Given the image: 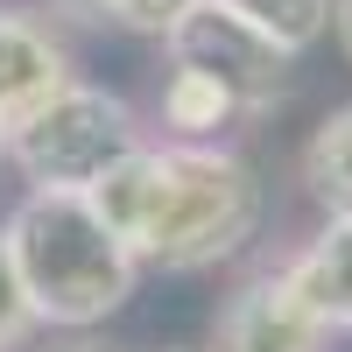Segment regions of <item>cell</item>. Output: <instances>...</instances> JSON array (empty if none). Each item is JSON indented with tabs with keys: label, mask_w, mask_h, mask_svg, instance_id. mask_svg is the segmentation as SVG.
Wrapping results in <instances>:
<instances>
[{
	"label": "cell",
	"mask_w": 352,
	"mask_h": 352,
	"mask_svg": "<svg viewBox=\"0 0 352 352\" xmlns=\"http://www.w3.org/2000/svg\"><path fill=\"white\" fill-rule=\"evenodd\" d=\"M56 14L64 21H92V28H113V8H120V0H50Z\"/></svg>",
	"instance_id": "cell-13"
},
{
	"label": "cell",
	"mask_w": 352,
	"mask_h": 352,
	"mask_svg": "<svg viewBox=\"0 0 352 352\" xmlns=\"http://www.w3.org/2000/svg\"><path fill=\"white\" fill-rule=\"evenodd\" d=\"M141 141H148V127L120 92L71 78L43 106H28L14 127H0V162H14L28 190H92Z\"/></svg>",
	"instance_id": "cell-3"
},
{
	"label": "cell",
	"mask_w": 352,
	"mask_h": 352,
	"mask_svg": "<svg viewBox=\"0 0 352 352\" xmlns=\"http://www.w3.org/2000/svg\"><path fill=\"white\" fill-rule=\"evenodd\" d=\"M28 331H36V317H28L21 289H14V268H8V254H0V352H14Z\"/></svg>",
	"instance_id": "cell-12"
},
{
	"label": "cell",
	"mask_w": 352,
	"mask_h": 352,
	"mask_svg": "<svg viewBox=\"0 0 352 352\" xmlns=\"http://www.w3.org/2000/svg\"><path fill=\"white\" fill-rule=\"evenodd\" d=\"M56 85H71L64 36L28 8H0V127H14L28 106H43Z\"/></svg>",
	"instance_id": "cell-6"
},
{
	"label": "cell",
	"mask_w": 352,
	"mask_h": 352,
	"mask_svg": "<svg viewBox=\"0 0 352 352\" xmlns=\"http://www.w3.org/2000/svg\"><path fill=\"white\" fill-rule=\"evenodd\" d=\"M331 36H338V50H345V64H352V0L331 8Z\"/></svg>",
	"instance_id": "cell-15"
},
{
	"label": "cell",
	"mask_w": 352,
	"mask_h": 352,
	"mask_svg": "<svg viewBox=\"0 0 352 352\" xmlns=\"http://www.w3.org/2000/svg\"><path fill=\"white\" fill-rule=\"evenodd\" d=\"M184 8L190 0H120V8H113V28H127V36H169Z\"/></svg>",
	"instance_id": "cell-11"
},
{
	"label": "cell",
	"mask_w": 352,
	"mask_h": 352,
	"mask_svg": "<svg viewBox=\"0 0 352 352\" xmlns=\"http://www.w3.org/2000/svg\"><path fill=\"white\" fill-rule=\"evenodd\" d=\"M303 190L324 219H352V99L331 106L303 141Z\"/></svg>",
	"instance_id": "cell-9"
},
{
	"label": "cell",
	"mask_w": 352,
	"mask_h": 352,
	"mask_svg": "<svg viewBox=\"0 0 352 352\" xmlns=\"http://www.w3.org/2000/svg\"><path fill=\"white\" fill-rule=\"evenodd\" d=\"M162 134L169 141H219L232 120H247L240 113V99L226 92L219 78H204V71H190V64H169V78H162Z\"/></svg>",
	"instance_id": "cell-8"
},
{
	"label": "cell",
	"mask_w": 352,
	"mask_h": 352,
	"mask_svg": "<svg viewBox=\"0 0 352 352\" xmlns=\"http://www.w3.org/2000/svg\"><path fill=\"white\" fill-rule=\"evenodd\" d=\"M289 275L331 331H352V219H324L289 261Z\"/></svg>",
	"instance_id": "cell-7"
},
{
	"label": "cell",
	"mask_w": 352,
	"mask_h": 352,
	"mask_svg": "<svg viewBox=\"0 0 352 352\" xmlns=\"http://www.w3.org/2000/svg\"><path fill=\"white\" fill-rule=\"evenodd\" d=\"M169 352H176V345H169Z\"/></svg>",
	"instance_id": "cell-16"
},
{
	"label": "cell",
	"mask_w": 352,
	"mask_h": 352,
	"mask_svg": "<svg viewBox=\"0 0 352 352\" xmlns=\"http://www.w3.org/2000/svg\"><path fill=\"white\" fill-rule=\"evenodd\" d=\"M0 254L14 268V289L36 324L92 331L134 296V254L106 232L85 190H28L0 219Z\"/></svg>",
	"instance_id": "cell-2"
},
{
	"label": "cell",
	"mask_w": 352,
	"mask_h": 352,
	"mask_svg": "<svg viewBox=\"0 0 352 352\" xmlns=\"http://www.w3.org/2000/svg\"><path fill=\"white\" fill-rule=\"evenodd\" d=\"M162 43H169V64L219 78L240 99V113H275L289 99V78H296V56L268 43L254 21H240L232 8H219V0H190Z\"/></svg>",
	"instance_id": "cell-4"
},
{
	"label": "cell",
	"mask_w": 352,
	"mask_h": 352,
	"mask_svg": "<svg viewBox=\"0 0 352 352\" xmlns=\"http://www.w3.org/2000/svg\"><path fill=\"white\" fill-rule=\"evenodd\" d=\"M324 345H331V324L310 310L289 261L247 275L212 324V352H324Z\"/></svg>",
	"instance_id": "cell-5"
},
{
	"label": "cell",
	"mask_w": 352,
	"mask_h": 352,
	"mask_svg": "<svg viewBox=\"0 0 352 352\" xmlns=\"http://www.w3.org/2000/svg\"><path fill=\"white\" fill-rule=\"evenodd\" d=\"M43 352H113L106 338H92V331H64V338H50Z\"/></svg>",
	"instance_id": "cell-14"
},
{
	"label": "cell",
	"mask_w": 352,
	"mask_h": 352,
	"mask_svg": "<svg viewBox=\"0 0 352 352\" xmlns=\"http://www.w3.org/2000/svg\"><path fill=\"white\" fill-rule=\"evenodd\" d=\"M85 197L106 219V232L134 254V268H169V275L232 261L268 212L254 162L219 141H141Z\"/></svg>",
	"instance_id": "cell-1"
},
{
	"label": "cell",
	"mask_w": 352,
	"mask_h": 352,
	"mask_svg": "<svg viewBox=\"0 0 352 352\" xmlns=\"http://www.w3.org/2000/svg\"><path fill=\"white\" fill-rule=\"evenodd\" d=\"M219 8H232L240 21H254L268 43H282L289 56H303L331 36V8L338 0H219Z\"/></svg>",
	"instance_id": "cell-10"
}]
</instances>
